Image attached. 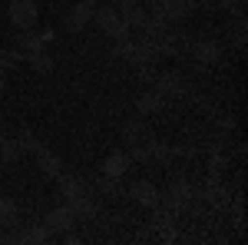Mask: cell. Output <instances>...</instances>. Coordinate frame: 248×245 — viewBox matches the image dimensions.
<instances>
[{"mask_svg": "<svg viewBox=\"0 0 248 245\" xmlns=\"http://www.w3.org/2000/svg\"><path fill=\"white\" fill-rule=\"evenodd\" d=\"M153 139V130H149V123H146V116H129L126 123H123V143H129V146H142V143H149Z\"/></svg>", "mask_w": 248, "mask_h": 245, "instance_id": "5", "label": "cell"}, {"mask_svg": "<svg viewBox=\"0 0 248 245\" xmlns=\"http://www.w3.org/2000/svg\"><path fill=\"white\" fill-rule=\"evenodd\" d=\"M7 139V126H3V119H0V143Z\"/></svg>", "mask_w": 248, "mask_h": 245, "instance_id": "27", "label": "cell"}, {"mask_svg": "<svg viewBox=\"0 0 248 245\" xmlns=\"http://www.w3.org/2000/svg\"><path fill=\"white\" fill-rule=\"evenodd\" d=\"M153 90H159L166 99H172V96H186L189 93V80L179 73V70H166V73H155Z\"/></svg>", "mask_w": 248, "mask_h": 245, "instance_id": "3", "label": "cell"}, {"mask_svg": "<svg viewBox=\"0 0 248 245\" xmlns=\"http://www.w3.org/2000/svg\"><path fill=\"white\" fill-rule=\"evenodd\" d=\"M192 53L199 63H205V66H215V63H222V47L215 43V40H199L195 47H192Z\"/></svg>", "mask_w": 248, "mask_h": 245, "instance_id": "16", "label": "cell"}, {"mask_svg": "<svg viewBox=\"0 0 248 245\" xmlns=\"http://www.w3.org/2000/svg\"><path fill=\"white\" fill-rule=\"evenodd\" d=\"M129 166H133V159H129V152H109L106 159H103V176H113V179H123L126 172H129Z\"/></svg>", "mask_w": 248, "mask_h": 245, "instance_id": "14", "label": "cell"}, {"mask_svg": "<svg viewBox=\"0 0 248 245\" xmlns=\"http://www.w3.org/2000/svg\"><path fill=\"white\" fill-rule=\"evenodd\" d=\"M14 242L20 245H46V242H53V232L46 226H30V229H23V232H14Z\"/></svg>", "mask_w": 248, "mask_h": 245, "instance_id": "15", "label": "cell"}, {"mask_svg": "<svg viewBox=\"0 0 248 245\" xmlns=\"http://www.w3.org/2000/svg\"><path fill=\"white\" fill-rule=\"evenodd\" d=\"M93 10H96L93 0H79L77 7H70V14L63 17V27H66L70 33H79V30H86V23H93Z\"/></svg>", "mask_w": 248, "mask_h": 245, "instance_id": "6", "label": "cell"}, {"mask_svg": "<svg viewBox=\"0 0 248 245\" xmlns=\"http://www.w3.org/2000/svg\"><path fill=\"white\" fill-rule=\"evenodd\" d=\"M93 23H96V30H99L103 37H109V40H129L133 37V30L126 27V20L116 14L113 3H96Z\"/></svg>", "mask_w": 248, "mask_h": 245, "instance_id": "1", "label": "cell"}, {"mask_svg": "<svg viewBox=\"0 0 248 245\" xmlns=\"http://www.w3.org/2000/svg\"><path fill=\"white\" fill-rule=\"evenodd\" d=\"M96 189L106 192V196H126L123 192V179H113V176H99L96 179Z\"/></svg>", "mask_w": 248, "mask_h": 245, "instance_id": "21", "label": "cell"}, {"mask_svg": "<svg viewBox=\"0 0 248 245\" xmlns=\"http://www.w3.org/2000/svg\"><path fill=\"white\" fill-rule=\"evenodd\" d=\"M113 7H116V14L126 20V27H129L133 33L146 23V7H142L139 0H113Z\"/></svg>", "mask_w": 248, "mask_h": 245, "instance_id": "7", "label": "cell"}, {"mask_svg": "<svg viewBox=\"0 0 248 245\" xmlns=\"http://www.w3.org/2000/svg\"><path fill=\"white\" fill-rule=\"evenodd\" d=\"M43 226L50 229L53 235H57V232H70V229L77 226V215H73V209L63 202V206H57V209H50V212H46Z\"/></svg>", "mask_w": 248, "mask_h": 245, "instance_id": "8", "label": "cell"}, {"mask_svg": "<svg viewBox=\"0 0 248 245\" xmlns=\"http://www.w3.org/2000/svg\"><path fill=\"white\" fill-rule=\"evenodd\" d=\"M139 3H142V7H146V10H149V7H159V3H162V0H139Z\"/></svg>", "mask_w": 248, "mask_h": 245, "instance_id": "25", "label": "cell"}, {"mask_svg": "<svg viewBox=\"0 0 248 245\" xmlns=\"http://www.w3.org/2000/svg\"><path fill=\"white\" fill-rule=\"evenodd\" d=\"M20 63H23L20 47H0V70H17Z\"/></svg>", "mask_w": 248, "mask_h": 245, "instance_id": "20", "label": "cell"}, {"mask_svg": "<svg viewBox=\"0 0 248 245\" xmlns=\"http://www.w3.org/2000/svg\"><path fill=\"white\" fill-rule=\"evenodd\" d=\"M3 90H7V70H0V96H3Z\"/></svg>", "mask_w": 248, "mask_h": 245, "instance_id": "24", "label": "cell"}, {"mask_svg": "<svg viewBox=\"0 0 248 245\" xmlns=\"http://www.w3.org/2000/svg\"><path fill=\"white\" fill-rule=\"evenodd\" d=\"M169 106V99L159 93V90H142L139 93V99H136V110H139V116H153V113H159V110H166Z\"/></svg>", "mask_w": 248, "mask_h": 245, "instance_id": "13", "label": "cell"}, {"mask_svg": "<svg viewBox=\"0 0 248 245\" xmlns=\"http://www.w3.org/2000/svg\"><path fill=\"white\" fill-rule=\"evenodd\" d=\"M23 159V146H20L17 136H7L0 143V166H10V163H20Z\"/></svg>", "mask_w": 248, "mask_h": 245, "instance_id": "18", "label": "cell"}, {"mask_svg": "<svg viewBox=\"0 0 248 245\" xmlns=\"http://www.w3.org/2000/svg\"><path fill=\"white\" fill-rule=\"evenodd\" d=\"M199 10V0H162V14L169 17V23H182Z\"/></svg>", "mask_w": 248, "mask_h": 245, "instance_id": "11", "label": "cell"}, {"mask_svg": "<svg viewBox=\"0 0 248 245\" xmlns=\"http://www.w3.org/2000/svg\"><path fill=\"white\" fill-rule=\"evenodd\" d=\"M30 156H33V159H37V166H40V172H43V176H46V179H57L60 172H63V163H60L57 156H53V152L46 149V146H43V143H37V149L30 152Z\"/></svg>", "mask_w": 248, "mask_h": 245, "instance_id": "12", "label": "cell"}, {"mask_svg": "<svg viewBox=\"0 0 248 245\" xmlns=\"http://www.w3.org/2000/svg\"><path fill=\"white\" fill-rule=\"evenodd\" d=\"M53 40V30H37V27H30V30H17V43L23 53L27 50H46V43Z\"/></svg>", "mask_w": 248, "mask_h": 245, "instance_id": "9", "label": "cell"}, {"mask_svg": "<svg viewBox=\"0 0 248 245\" xmlns=\"http://www.w3.org/2000/svg\"><path fill=\"white\" fill-rule=\"evenodd\" d=\"M93 3H113V0H93Z\"/></svg>", "mask_w": 248, "mask_h": 245, "instance_id": "28", "label": "cell"}, {"mask_svg": "<svg viewBox=\"0 0 248 245\" xmlns=\"http://www.w3.org/2000/svg\"><path fill=\"white\" fill-rule=\"evenodd\" d=\"M7 17H10V27H14V30H30V27H37V20H40L37 0H10Z\"/></svg>", "mask_w": 248, "mask_h": 245, "instance_id": "2", "label": "cell"}, {"mask_svg": "<svg viewBox=\"0 0 248 245\" xmlns=\"http://www.w3.org/2000/svg\"><path fill=\"white\" fill-rule=\"evenodd\" d=\"M66 206L73 209L77 222H93L96 215H99V202H93V199H90V192H79V196H70V199H66Z\"/></svg>", "mask_w": 248, "mask_h": 245, "instance_id": "10", "label": "cell"}, {"mask_svg": "<svg viewBox=\"0 0 248 245\" xmlns=\"http://www.w3.org/2000/svg\"><path fill=\"white\" fill-rule=\"evenodd\" d=\"M0 242H14V232H10V235H7V232H3V229H0Z\"/></svg>", "mask_w": 248, "mask_h": 245, "instance_id": "26", "label": "cell"}, {"mask_svg": "<svg viewBox=\"0 0 248 245\" xmlns=\"http://www.w3.org/2000/svg\"><path fill=\"white\" fill-rule=\"evenodd\" d=\"M126 196H133V199H136L142 209H159V206H162V192H159L153 182H146V179H136V182H129Z\"/></svg>", "mask_w": 248, "mask_h": 245, "instance_id": "4", "label": "cell"}, {"mask_svg": "<svg viewBox=\"0 0 248 245\" xmlns=\"http://www.w3.org/2000/svg\"><path fill=\"white\" fill-rule=\"evenodd\" d=\"M245 33H248L245 17L238 14V20H235V33H232V43H235V47H245Z\"/></svg>", "mask_w": 248, "mask_h": 245, "instance_id": "22", "label": "cell"}, {"mask_svg": "<svg viewBox=\"0 0 248 245\" xmlns=\"http://www.w3.org/2000/svg\"><path fill=\"white\" fill-rule=\"evenodd\" d=\"M212 3L225 7V10H229V14H235V17H238V14H242V7H245V0H212Z\"/></svg>", "mask_w": 248, "mask_h": 245, "instance_id": "23", "label": "cell"}, {"mask_svg": "<svg viewBox=\"0 0 248 245\" xmlns=\"http://www.w3.org/2000/svg\"><path fill=\"white\" fill-rule=\"evenodd\" d=\"M23 63H30V66L43 76L53 73V57H50L46 50H27V53H23Z\"/></svg>", "mask_w": 248, "mask_h": 245, "instance_id": "17", "label": "cell"}, {"mask_svg": "<svg viewBox=\"0 0 248 245\" xmlns=\"http://www.w3.org/2000/svg\"><path fill=\"white\" fill-rule=\"evenodd\" d=\"M20 226V209L14 199L0 196V229H17Z\"/></svg>", "mask_w": 248, "mask_h": 245, "instance_id": "19", "label": "cell"}]
</instances>
